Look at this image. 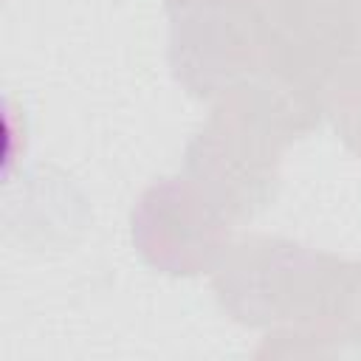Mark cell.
<instances>
[{"label":"cell","instance_id":"cell-1","mask_svg":"<svg viewBox=\"0 0 361 361\" xmlns=\"http://www.w3.org/2000/svg\"><path fill=\"white\" fill-rule=\"evenodd\" d=\"M175 76L197 96L231 90L262 71L268 42L257 0H169Z\"/></svg>","mask_w":361,"mask_h":361},{"label":"cell","instance_id":"cell-3","mask_svg":"<svg viewBox=\"0 0 361 361\" xmlns=\"http://www.w3.org/2000/svg\"><path fill=\"white\" fill-rule=\"evenodd\" d=\"M336 127L344 133V141L361 155V87L347 96V102L336 104Z\"/></svg>","mask_w":361,"mask_h":361},{"label":"cell","instance_id":"cell-2","mask_svg":"<svg viewBox=\"0 0 361 361\" xmlns=\"http://www.w3.org/2000/svg\"><path fill=\"white\" fill-rule=\"evenodd\" d=\"M231 214L197 183L166 178L133 212L138 251L169 274H200L226 257Z\"/></svg>","mask_w":361,"mask_h":361}]
</instances>
